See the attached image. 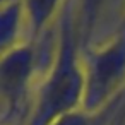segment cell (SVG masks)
I'll list each match as a JSON object with an SVG mask.
<instances>
[{
  "mask_svg": "<svg viewBox=\"0 0 125 125\" xmlns=\"http://www.w3.org/2000/svg\"><path fill=\"white\" fill-rule=\"evenodd\" d=\"M75 10L72 0H65L58 14L55 57L38 87L33 108L26 116V125H53L58 118L82 110L84 62Z\"/></svg>",
  "mask_w": 125,
  "mask_h": 125,
  "instance_id": "6da1fadb",
  "label": "cell"
},
{
  "mask_svg": "<svg viewBox=\"0 0 125 125\" xmlns=\"http://www.w3.org/2000/svg\"><path fill=\"white\" fill-rule=\"evenodd\" d=\"M82 110L96 115L113 108L125 94V17L113 38L82 52Z\"/></svg>",
  "mask_w": 125,
  "mask_h": 125,
  "instance_id": "7a4b0ae2",
  "label": "cell"
},
{
  "mask_svg": "<svg viewBox=\"0 0 125 125\" xmlns=\"http://www.w3.org/2000/svg\"><path fill=\"white\" fill-rule=\"evenodd\" d=\"M31 43H21L0 58V98L5 104L4 125L22 118L29 86L36 70V48Z\"/></svg>",
  "mask_w": 125,
  "mask_h": 125,
  "instance_id": "3957f363",
  "label": "cell"
},
{
  "mask_svg": "<svg viewBox=\"0 0 125 125\" xmlns=\"http://www.w3.org/2000/svg\"><path fill=\"white\" fill-rule=\"evenodd\" d=\"M26 22V12L22 0H7L0 5V58L22 41L21 31Z\"/></svg>",
  "mask_w": 125,
  "mask_h": 125,
  "instance_id": "277c9868",
  "label": "cell"
},
{
  "mask_svg": "<svg viewBox=\"0 0 125 125\" xmlns=\"http://www.w3.org/2000/svg\"><path fill=\"white\" fill-rule=\"evenodd\" d=\"M65 0H22L26 24L31 31V41H36L46 26L60 14Z\"/></svg>",
  "mask_w": 125,
  "mask_h": 125,
  "instance_id": "5b68a950",
  "label": "cell"
},
{
  "mask_svg": "<svg viewBox=\"0 0 125 125\" xmlns=\"http://www.w3.org/2000/svg\"><path fill=\"white\" fill-rule=\"evenodd\" d=\"M104 4H106V0H79L77 29H79L82 52H86L91 45V38H93L94 29H96V26L101 19Z\"/></svg>",
  "mask_w": 125,
  "mask_h": 125,
  "instance_id": "8992f818",
  "label": "cell"
},
{
  "mask_svg": "<svg viewBox=\"0 0 125 125\" xmlns=\"http://www.w3.org/2000/svg\"><path fill=\"white\" fill-rule=\"evenodd\" d=\"M122 99H123V98H122ZM122 99H120L113 108H110V110H106V111H103V113H96V115H94V113H87V111H84V110H77V111H72V113H69V115L58 118L53 125H108L110 120L113 118L116 108L120 106Z\"/></svg>",
  "mask_w": 125,
  "mask_h": 125,
  "instance_id": "52a82bcc",
  "label": "cell"
},
{
  "mask_svg": "<svg viewBox=\"0 0 125 125\" xmlns=\"http://www.w3.org/2000/svg\"><path fill=\"white\" fill-rule=\"evenodd\" d=\"M108 125H125V99H122L120 106L116 108V111Z\"/></svg>",
  "mask_w": 125,
  "mask_h": 125,
  "instance_id": "ba28073f",
  "label": "cell"
},
{
  "mask_svg": "<svg viewBox=\"0 0 125 125\" xmlns=\"http://www.w3.org/2000/svg\"><path fill=\"white\" fill-rule=\"evenodd\" d=\"M10 125H26V118H24V120L21 118V120H17V122H14V123H10Z\"/></svg>",
  "mask_w": 125,
  "mask_h": 125,
  "instance_id": "9c48e42d",
  "label": "cell"
},
{
  "mask_svg": "<svg viewBox=\"0 0 125 125\" xmlns=\"http://www.w3.org/2000/svg\"><path fill=\"white\" fill-rule=\"evenodd\" d=\"M7 2V0H0V5H2V4H5Z\"/></svg>",
  "mask_w": 125,
  "mask_h": 125,
  "instance_id": "30bf717a",
  "label": "cell"
},
{
  "mask_svg": "<svg viewBox=\"0 0 125 125\" xmlns=\"http://www.w3.org/2000/svg\"><path fill=\"white\" fill-rule=\"evenodd\" d=\"M123 99H125V94H123Z\"/></svg>",
  "mask_w": 125,
  "mask_h": 125,
  "instance_id": "8fae6325",
  "label": "cell"
}]
</instances>
